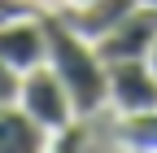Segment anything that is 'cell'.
I'll use <instances>...</instances> for the list:
<instances>
[{
    "label": "cell",
    "instance_id": "cell-4",
    "mask_svg": "<svg viewBox=\"0 0 157 153\" xmlns=\"http://www.w3.org/2000/svg\"><path fill=\"white\" fill-rule=\"evenodd\" d=\"M0 61H9L17 74H26V70L48 61V31H44L39 13L13 18V22L0 26Z\"/></svg>",
    "mask_w": 157,
    "mask_h": 153
},
{
    "label": "cell",
    "instance_id": "cell-7",
    "mask_svg": "<svg viewBox=\"0 0 157 153\" xmlns=\"http://www.w3.org/2000/svg\"><path fill=\"white\" fill-rule=\"evenodd\" d=\"M48 131L39 127L22 105H0V153H39L48 149Z\"/></svg>",
    "mask_w": 157,
    "mask_h": 153
},
{
    "label": "cell",
    "instance_id": "cell-3",
    "mask_svg": "<svg viewBox=\"0 0 157 153\" xmlns=\"http://www.w3.org/2000/svg\"><path fill=\"white\" fill-rule=\"evenodd\" d=\"M109 109L113 114L157 109V74L148 66V57L109 61Z\"/></svg>",
    "mask_w": 157,
    "mask_h": 153
},
{
    "label": "cell",
    "instance_id": "cell-12",
    "mask_svg": "<svg viewBox=\"0 0 157 153\" xmlns=\"http://www.w3.org/2000/svg\"><path fill=\"white\" fill-rule=\"evenodd\" d=\"M148 66H153V74H157V40H153V48H148Z\"/></svg>",
    "mask_w": 157,
    "mask_h": 153
},
{
    "label": "cell",
    "instance_id": "cell-5",
    "mask_svg": "<svg viewBox=\"0 0 157 153\" xmlns=\"http://www.w3.org/2000/svg\"><path fill=\"white\" fill-rule=\"evenodd\" d=\"M153 40H157V13L140 5L131 18H122L109 35L96 40V53H101L105 61H131V57H148Z\"/></svg>",
    "mask_w": 157,
    "mask_h": 153
},
{
    "label": "cell",
    "instance_id": "cell-10",
    "mask_svg": "<svg viewBox=\"0 0 157 153\" xmlns=\"http://www.w3.org/2000/svg\"><path fill=\"white\" fill-rule=\"evenodd\" d=\"M26 13H39L35 0H0V26L13 22V18H26Z\"/></svg>",
    "mask_w": 157,
    "mask_h": 153
},
{
    "label": "cell",
    "instance_id": "cell-11",
    "mask_svg": "<svg viewBox=\"0 0 157 153\" xmlns=\"http://www.w3.org/2000/svg\"><path fill=\"white\" fill-rule=\"evenodd\" d=\"M78 5H87V0H57L52 9H78Z\"/></svg>",
    "mask_w": 157,
    "mask_h": 153
},
{
    "label": "cell",
    "instance_id": "cell-2",
    "mask_svg": "<svg viewBox=\"0 0 157 153\" xmlns=\"http://www.w3.org/2000/svg\"><path fill=\"white\" fill-rule=\"evenodd\" d=\"M17 105H22L31 118L48 131V136H52V131H61L66 123H74V118H78L74 96L66 92V83L57 79L52 70H48V61L22 74V88H17Z\"/></svg>",
    "mask_w": 157,
    "mask_h": 153
},
{
    "label": "cell",
    "instance_id": "cell-9",
    "mask_svg": "<svg viewBox=\"0 0 157 153\" xmlns=\"http://www.w3.org/2000/svg\"><path fill=\"white\" fill-rule=\"evenodd\" d=\"M17 88H22V74H17L9 61H0V105H13L17 101Z\"/></svg>",
    "mask_w": 157,
    "mask_h": 153
},
{
    "label": "cell",
    "instance_id": "cell-8",
    "mask_svg": "<svg viewBox=\"0 0 157 153\" xmlns=\"http://www.w3.org/2000/svg\"><path fill=\"white\" fill-rule=\"evenodd\" d=\"M113 149H140V153H157V109L113 114Z\"/></svg>",
    "mask_w": 157,
    "mask_h": 153
},
{
    "label": "cell",
    "instance_id": "cell-14",
    "mask_svg": "<svg viewBox=\"0 0 157 153\" xmlns=\"http://www.w3.org/2000/svg\"><path fill=\"white\" fill-rule=\"evenodd\" d=\"M140 5H144V9H153V13H157V0H140Z\"/></svg>",
    "mask_w": 157,
    "mask_h": 153
},
{
    "label": "cell",
    "instance_id": "cell-13",
    "mask_svg": "<svg viewBox=\"0 0 157 153\" xmlns=\"http://www.w3.org/2000/svg\"><path fill=\"white\" fill-rule=\"evenodd\" d=\"M35 5H39V9H52V5H57V0H35Z\"/></svg>",
    "mask_w": 157,
    "mask_h": 153
},
{
    "label": "cell",
    "instance_id": "cell-6",
    "mask_svg": "<svg viewBox=\"0 0 157 153\" xmlns=\"http://www.w3.org/2000/svg\"><path fill=\"white\" fill-rule=\"evenodd\" d=\"M135 9H140V0H87V5H78V9H61L70 18V26L74 31H83L87 40L96 44L101 35H109L122 18H131Z\"/></svg>",
    "mask_w": 157,
    "mask_h": 153
},
{
    "label": "cell",
    "instance_id": "cell-1",
    "mask_svg": "<svg viewBox=\"0 0 157 153\" xmlns=\"http://www.w3.org/2000/svg\"><path fill=\"white\" fill-rule=\"evenodd\" d=\"M39 18L48 31V70L66 83L78 114H101L109 105V61L83 31L70 26L61 9H39Z\"/></svg>",
    "mask_w": 157,
    "mask_h": 153
}]
</instances>
